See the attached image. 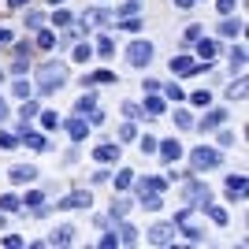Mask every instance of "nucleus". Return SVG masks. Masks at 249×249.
<instances>
[{
    "mask_svg": "<svg viewBox=\"0 0 249 249\" xmlns=\"http://www.w3.org/2000/svg\"><path fill=\"white\" fill-rule=\"evenodd\" d=\"M63 82H67V67H63V63H45L41 71H37V89H41V93L60 89Z\"/></svg>",
    "mask_w": 249,
    "mask_h": 249,
    "instance_id": "f257e3e1",
    "label": "nucleus"
},
{
    "mask_svg": "<svg viewBox=\"0 0 249 249\" xmlns=\"http://www.w3.org/2000/svg\"><path fill=\"white\" fill-rule=\"evenodd\" d=\"M175 231H182L190 242H201V238H205V227L194 219V205H186V208H178V212H175Z\"/></svg>",
    "mask_w": 249,
    "mask_h": 249,
    "instance_id": "f03ea898",
    "label": "nucleus"
},
{
    "mask_svg": "<svg viewBox=\"0 0 249 249\" xmlns=\"http://www.w3.org/2000/svg\"><path fill=\"white\" fill-rule=\"evenodd\" d=\"M182 197H186V205L201 208V205H208V186L205 182H186V186H182Z\"/></svg>",
    "mask_w": 249,
    "mask_h": 249,
    "instance_id": "7ed1b4c3",
    "label": "nucleus"
},
{
    "mask_svg": "<svg viewBox=\"0 0 249 249\" xmlns=\"http://www.w3.org/2000/svg\"><path fill=\"white\" fill-rule=\"evenodd\" d=\"M190 164H194V171H205V167H216L219 164V153L216 149H194V156H190Z\"/></svg>",
    "mask_w": 249,
    "mask_h": 249,
    "instance_id": "20e7f679",
    "label": "nucleus"
},
{
    "mask_svg": "<svg viewBox=\"0 0 249 249\" xmlns=\"http://www.w3.org/2000/svg\"><path fill=\"white\" fill-rule=\"evenodd\" d=\"M126 60L134 63V67H145V63L153 60V45L149 41H134L130 49H126Z\"/></svg>",
    "mask_w": 249,
    "mask_h": 249,
    "instance_id": "39448f33",
    "label": "nucleus"
},
{
    "mask_svg": "<svg viewBox=\"0 0 249 249\" xmlns=\"http://www.w3.org/2000/svg\"><path fill=\"white\" fill-rule=\"evenodd\" d=\"M149 242H153V246H171V242H175V223H156V227L149 231Z\"/></svg>",
    "mask_w": 249,
    "mask_h": 249,
    "instance_id": "423d86ee",
    "label": "nucleus"
},
{
    "mask_svg": "<svg viewBox=\"0 0 249 249\" xmlns=\"http://www.w3.org/2000/svg\"><path fill=\"white\" fill-rule=\"evenodd\" d=\"M89 205H93L89 190H74V194H67V197L60 201V208H89Z\"/></svg>",
    "mask_w": 249,
    "mask_h": 249,
    "instance_id": "0eeeda50",
    "label": "nucleus"
},
{
    "mask_svg": "<svg viewBox=\"0 0 249 249\" xmlns=\"http://www.w3.org/2000/svg\"><path fill=\"white\" fill-rule=\"evenodd\" d=\"M8 178H11V182H34V178H37V171H34L30 164H15Z\"/></svg>",
    "mask_w": 249,
    "mask_h": 249,
    "instance_id": "6e6552de",
    "label": "nucleus"
},
{
    "mask_svg": "<svg viewBox=\"0 0 249 249\" xmlns=\"http://www.w3.org/2000/svg\"><path fill=\"white\" fill-rule=\"evenodd\" d=\"M223 119H227V112H223V108H212V112L201 119V130H216V126H223Z\"/></svg>",
    "mask_w": 249,
    "mask_h": 249,
    "instance_id": "1a4fd4ad",
    "label": "nucleus"
},
{
    "mask_svg": "<svg viewBox=\"0 0 249 249\" xmlns=\"http://www.w3.org/2000/svg\"><path fill=\"white\" fill-rule=\"evenodd\" d=\"M246 190H249L246 175H231L227 178V194H231V197H246Z\"/></svg>",
    "mask_w": 249,
    "mask_h": 249,
    "instance_id": "9d476101",
    "label": "nucleus"
},
{
    "mask_svg": "<svg viewBox=\"0 0 249 249\" xmlns=\"http://www.w3.org/2000/svg\"><path fill=\"white\" fill-rule=\"evenodd\" d=\"M190 71H197V63L190 60V56H175L171 60V74H190Z\"/></svg>",
    "mask_w": 249,
    "mask_h": 249,
    "instance_id": "9b49d317",
    "label": "nucleus"
},
{
    "mask_svg": "<svg viewBox=\"0 0 249 249\" xmlns=\"http://www.w3.org/2000/svg\"><path fill=\"white\" fill-rule=\"evenodd\" d=\"M156 145H160V156H164V160H178V156H182V145H178L175 138H171V142H156Z\"/></svg>",
    "mask_w": 249,
    "mask_h": 249,
    "instance_id": "f8f14e48",
    "label": "nucleus"
},
{
    "mask_svg": "<svg viewBox=\"0 0 249 249\" xmlns=\"http://www.w3.org/2000/svg\"><path fill=\"white\" fill-rule=\"evenodd\" d=\"M93 156L101 160V164H112V160H119V145H97Z\"/></svg>",
    "mask_w": 249,
    "mask_h": 249,
    "instance_id": "ddd939ff",
    "label": "nucleus"
},
{
    "mask_svg": "<svg viewBox=\"0 0 249 249\" xmlns=\"http://www.w3.org/2000/svg\"><path fill=\"white\" fill-rule=\"evenodd\" d=\"M67 134H71V138H74V142H82V138H86V134H89V126H86V123H82V119H71V123H67Z\"/></svg>",
    "mask_w": 249,
    "mask_h": 249,
    "instance_id": "4468645a",
    "label": "nucleus"
},
{
    "mask_svg": "<svg viewBox=\"0 0 249 249\" xmlns=\"http://www.w3.org/2000/svg\"><path fill=\"white\" fill-rule=\"evenodd\" d=\"M219 34H223V37H238V34H242V22L238 19H223V22H219Z\"/></svg>",
    "mask_w": 249,
    "mask_h": 249,
    "instance_id": "2eb2a0df",
    "label": "nucleus"
},
{
    "mask_svg": "<svg viewBox=\"0 0 249 249\" xmlns=\"http://www.w3.org/2000/svg\"><path fill=\"white\" fill-rule=\"evenodd\" d=\"M216 52H219V49H216V41H205V37H197V56H205V63L212 60Z\"/></svg>",
    "mask_w": 249,
    "mask_h": 249,
    "instance_id": "dca6fc26",
    "label": "nucleus"
},
{
    "mask_svg": "<svg viewBox=\"0 0 249 249\" xmlns=\"http://www.w3.org/2000/svg\"><path fill=\"white\" fill-rule=\"evenodd\" d=\"M208 212V216H212V223H219V227H223V223H227V212H223V208H216V205H201Z\"/></svg>",
    "mask_w": 249,
    "mask_h": 249,
    "instance_id": "f3484780",
    "label": "nucleus"
},
{
    "mask_svg": "<svg viewBox=\"0 0 249 249\" xmlns=\"http://www.w3.org/2000/svg\"><path fill=\"white\" fill-rule=\"evenodd\" d=\"M71 238H74V231H71V227H60L56 234H52V242H56V246H71Z\"/></svg>",
    "mask_w": 249,
    "mask_h": 249,
    "instance_id": "a211bd4d",
    "label": "nucleus"
},
{
    "mask_svg": "<svg viewBox=\"0 0 249 249\" xmlns=\"http://www.w3.org/2000/svg\"><path fill=\"white\" fill-rule=\"evenodd\" d=\"M74 108H78V112H82V115H86V112H93V108H97V97H93V93L78 97V104H74Z\"/></svg>",
    "mask_w": 249,
    "mask_h": 249,
    "instance_id": "6ab92c4d",
    "label": "nucleus"
},
{
    "mask_svg": "<svg viewBox=\"0 0 249 249\" xmlns=\"http://www.w3.org/2000/svg\"><path fill=\"white\" fill-rule=\"evenodd\" d=\"M119 242H126V246H134V242H138V231L130 227V223H123V227H119Z\"/></svg>",
    "mask_w": 249,
    "mask_h": 249,
    "instance_id": "aec40b11",
    "label": "nucleus"
},
{
    "mask_svg": "<svg viewBox=\"0 0 249 249\" xmlns=\"http://www.w3.org/2000/svg\"><path fill=\"white\" fill-rule=\"evenodd\" d=\"M142 205H145L149 212H156V208H164V201H160V194H142Z\"/></svg>",
    "mask_w": 249,
    "mask_h": 249,
    "instance_id": "412c9836",
    "label": "nucleus"
},
{
    "mask_svg": "<svg viewBox=\"0 0 249 249\" xmlns=\"http://www.w3.org/2000/svg\"><path fill=\"white\" fill-rule=\"evenodd\" d=\"M164 190V178H145L142 182V194H160Z\"/></svg>",
    "mask_w": 249,
    "mask_h": 249,
    "instance_id": "4be33fe9",
    "label": "nucleus"
},
{
    "mask_svg": "<svg viewBox=\"0 0 249 249\" xmlns=\"http://www.w3.org/2000/svg\"><path fill=\"white\" fill-rule=\"evenodd\" d=\"M0 208H4V212H15V208H19V197H15V194H4V197H0Z\"/></svg>",
    "mask_w": 249,
    "mask_h": 249,
    "instance_id": "5701e85b",
    "label": "nucleus"
},
{
    "mask_svg": "<svg viewBox=\"0 0 249 249\" xmlns=\"http://www.w3.org/2000/svg\"><path fill=\"white\" fill-rule=\"evenodd\" d=\"M126 212H130V201H115L112 205V219H123Z\"/></svg>",
    "mask_w": 249,
    "mask_h": 249,
    "instance_id": "b1692460",
    "label": "nucleus"
},
{
    "mask_svg": "<svg viewBox=\"0 0 249 249\" xmlns=\"http://www.w3.org/2000/svg\"><path fill=\"white\" fill-rule=\"evenodd\" d=\"M97 52H101V56H112V52H115V41H112V37H101V41H97Z\"/></svg>",
    "mask_w": 249,
    "mask_h": 249,
    "instance_id": "393cba45",
    "label": "nucleus"
},
{
    "mask_svg": "<svg viewBox=\"0 0 249 249\" xmlns=\"http://www.w3.org/2000/svg\"><path fill=\"white\" fill-rule=\"evenodd\" d=\"M11 93H15V97H30V82H26V78H19V82L11 86Z\"/></svg>",
    "mask_w": 249,
    "mask_h": 249,
    "instance_id": "a878e982",
    "label": "nucleus"
},
{
    "mask_svg": "<svg viewBox=\"0 0 249 249\" xmlns=\"http://www.w3.org/2000/svg\"><path fill=\"white\" fill-rule=\"evenodd\" d=\"M145 112H149V115H160V112H164V101H156V97H149V101H145Z\"/></svg>",
    "mask_w": 249,
    "mask_h": 249,
    "instance_id": "bb28decb",
    "label": "nucleus"
},
{
    "mask_svg": "<svg viewBox=\"0 0 249 249\" xmlns=\"http://www.w3.org/2000/svg\"><path fill=\"white\" fill-rule=\"evenodd\" d=\"M89 56H93V49H89V45H78V49H74V60H78V63H86Z\"/></svg>",
    "mask_w": 249,
    "mask_h": 249,
    "instance_id": "cd10ccee",
    "label": "nucleus"
},
{
    "mask_svg": "<svg viewBox=\"0 0 249 249\" xmlns=\"http://www.w3.org/2000/svg\"><path fill=\"white\" fill-rule=\"evenodd\" d=\"M130 182H134V175H130V171H119V175H115V186H119V190H126Z\"/></svg>",
    "mask_w": 249,
    "mask_h": 249,
    "instance_id": "c85d7f7f",
    "label": "nucleus"
},
{
    "mask_svg": "<svg viewBox=\"0 0 249 249\" xmlns=\"http://www.w3.org/2000/svg\"><path fill=\"white\" fill-rule=\"evenodd\" d=\"M119 30H126V34L142 30V19H123V22H119Z\"/></svg>",
    "mask_w": 249,
    "mask_h": 249,
    "instance_id": "c756f323",
    "label": "nucleus"
},
{
    "mask_svg": "<svg viewBox=\"0 0 249 249\" xmlns=\"http://www.w3.org/2000/svg\"><path fill=\"white\" fill-rule=\"evenodd\" d=\"M26 145H30V149H49L41 134H26Z\"/></svg>",
    "mask_w": 249,
    "mask_h": 249,
    "instance_id": "7c9ffc66",
    "label": "nucleus"
},
{
    "mask_svg": "<svg viewBox=\"0 0 249 249\" xmlns=\"http://www.w3.org/2000/svg\"><path fill=\"white\" fill-rule=\"evenodd\" d=\"M242 63H246V49H234L231 52V67H242Z\"/></svg>",
    "mask_w": 249,
    "mask_h": 249,
    "instance_id": "2f4dec72",
    "label": "nucleus"
},
{
    "mask_svg": "<svg viewBox=\"0 0 249 249\" xmlns=\"http://www.w3.org/2000/svg\"><path fill=\"white\" fill-rule=\"evenodd\" d=\"M15 145H19V138H15V134H0V149H15Z\"/></svg>",
    "mask_w": 249,
    "mask_h": 249,
    "instance_id": "473e14b6",
    "label": "nucleus"
},
{
    "mask_svg": "<svg viewBox=\"0 0 249 249\" xmlns=\"http://www.w3.org/2000/svg\"><path fill=\"white\" fill-rule=\"evenodd\" d=\"M227 97H231V101H234V97H246V82H234V86L227 89Z\"/></svg>",
    "mask_w": 249,
    "mask_h": 249,
    "instance_id": "72a5a7b5",
    "label": "nucleus"
},
{
    "mask_svg": "<svg viewBox=\"0 0 249 249\" xmlns=\"http://www.w3.org/2000/svg\"><path fill=\"white\" fill-rule=\"evenodd\" d=\"M37 45H41V49H52V45H56V34H49V30H45L41 37H37Z\"/></svg>",
    "mask_w": 249,
    "mask_h": 249,
    "instance_id": "f704fd0d",
    "label": "nucleus"
},
{
    "mask_svg": "<svg viewBox=\"0 0 249 249\" xmlns=\"http://www.w3.org/2000/svg\"><path fill=\"white\" fill-rule=\"evenodd\" d=\"M41 126H45V130H52V126H60V119H56V112H45Z\"/></svg>",
    "mask_w": 249,
    "mask_h": 249,
    "instance_id": "c9c22d12",
    "label": "nucleus"
},
{
    "mask_svg": "<svg viewBox=\"0 0 249 249\" xmlns=\"http://www.w3.org/2000/svg\"><path fill=\"white\" fill-rule=\"evenodd\" d=\"M130 138H134V126L123 123V126H119V142H130Z\"/></svg>",
    "mask_w": 249,
    "mask_h": 249,
    "instance_id": "e433bc0d",
    "label": "nucleus"
},
{
    "mask_svg": "<svg viewBox=\"0 0 249 249\" xmlns=\"http://www.w3.org/2000/svg\"><path fill=\"white\" fill-rule=\"evenodd\" d=\"M175 119H178V126H194V115L190 112H175Z\"/></svg>",
    "mask_w": 249,
    "mask_h": 249,
    "instance_id": "4c0bfd02",
    "label": "nucleus"
},
{
    "mask_svg": "<svg viewBox=\"0 0 249 249\" xmlns=\"http://www.w3.org/2000/svg\"><path fill=\"white\" fill-rule=\"evenodd\" d=\"M142 153H156V138H149V134L142 138Z\"/></svg>",
    "mask_w": 249,
    "mask_h": 249,
    "instance_id": "58836bf2",
    "label": "nucleus"
},
{
    "mask_svg": "<svg viewBox=\"0 0 249 249\" xmlns=\"http://www.w3.org/2000/svg\"><path fill=\"white\" fill-rule=\"evenodd\" d=\"M182 37H186V41H197V37H201V26H186V34H182Z\"/></svg>",
    "mask_w": 249,
    "mask_h": 249,
    "instance_id": "ea45409f",
    "label": "nucleus"
},
{
    "mask_svg": "<svg viewBox=\"0 0 249 249\" xmlns=\"http://www.w3.org/2000/svg\"><path fill=\"white\" fill-rule=\"evenodd\" d=\"M93 82H115V74H112V71H97Z\"/></svg>",
    "mask_w": 249,
    "mask_h": 249,
    "instance_id": "a19ab883",
    "label": "nucleus"
},
{
    "mask_svg": "<svg viewBox=\"0 0 249 249\" xmlns=\"http://www.w3.org/2000/svg\"><path fill=\"white\" fill-rule=\"evenodd\" d=\"M4 246H8V249H19L22 238H19V234H8V238H4Z\"/></svg>",
    "mask_w": 249,
    "mask_h": 249,
    "instance_id": "79ce46f5",
    "label": "nucleus"
},
{
    "mask_svg": "<svg viewBox=\"0 0 249 249\" xmlns=\"http://www.w3.org/2000/svg\"><path fill=\"white\" fill-rule=\"evenodd\" d=\"M212 97H208V89H201V93H194V104H208Z\"/></svg>",
    "mask_w": 249,
    "mask_h": 249,
    "instance_id": "37998d69",
    "label": "nucleus"
},
{
    "mask_svg": "<svg viewBox=\"0 0 249 249\" xmlns=\"http://www.w3.org/2000/svg\"><path fill=\"white\" fill-rule=\"evenodd\" d=\"M219 11H223V15H231V11H234V0H219Z\"/></svg>",
    "mask_w": 249,
    "mask_h": 249,
    "instance_id": "c03bdc74",
    "label": "nucleus"
},
{
    "mask_svg": "<svg viewBox=\"0 0 249 249\" xmlns=\"http://www.w3.org/2000/svg\"><path fill=\"white\" fill-rule=\"evenodd\" d=\"M30 0H8V8H26Z\"/></svg>",
    "mask_w": 249,
    "mask_h": 249,
    "instance_id": "a18cd8bd",
    "label": "nucleus"
},
{
    "mask_svg": "<svg viewBox=\"0 0 249 249\" xmlns=\"http://www.w3.org/2000/svg\"><path fill=\"white\" fill-rule=\"evenodd\" d=\"M11 41V30H0V45H8Z\"/></svg>",
    "mask_w": 249,
    "mask_h": 249,
    "instance_id": "49530a36",
    "label": "nucleus"
},
{
    "mask_svg": "<svg viewBox=\"0 0 249 249\" xmlns=\"http://www.w3.org/2000/svg\"><path fill=\"white\" fill-rule=\"evenodd\" d=\"M4 119H8V104L0 101V123H4Z\"/></svg>",
    "mask_w": 249,
    "mask_h": 249,
    "instance_id": "de8ad7c7",
    "label": "nucleus"
},
{
    "mask_svg": "<svg viewBox=\"0 0 249 249\" xmlns=\"http://www.w3.org/2000/svg\"><path fill=\"white\" fill-rule=\"evenodd\" d=\"M175 4H178V8H190V4H194V0H175Z\"/></svg>",
    "mask_w": 249,
    "mask_h": 249,
    "instance_id": "09e8293b",
    "label": "nucleus"
},
{
    "mask_svg": "<svg viewBox=\"0 0 249 249\" xmlns=\"http://www.w3.org/2000/svg\"><path fill=\"white\" fill-rule=\"evenodd\" d=\"M49 4H63V0H49Z\"/></svg>",
    "mask_w": 249,
    "mask_h": 249,
    "instance_id": "8fccbe9b",
    "label": "nucleus"
},
{
    "mask_svg": "<svg viewBox=\"0 0 249 249\" xmlns=\"http://www.w3.org/2000/svg\"><path fill=\"white\" fill-rule=\"evenodd\" d=\"M0 223H4V216H0Z\"/></svg>",
    "mask_w": 249,
    "mask_h": 249,
    "instance_id": "3c124183",
    "label": "nucleus"
}]
</instances>
